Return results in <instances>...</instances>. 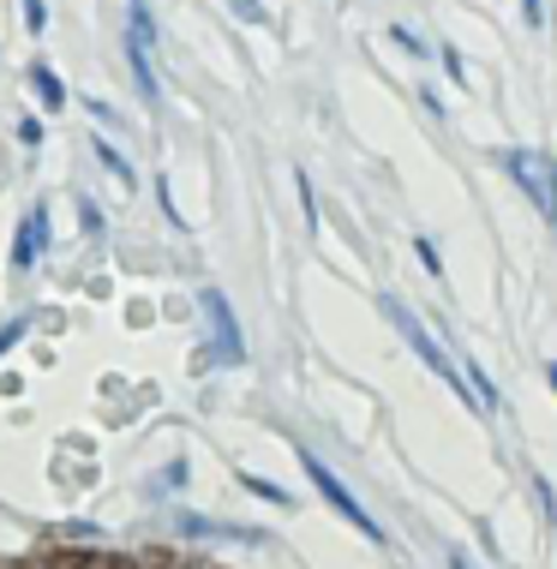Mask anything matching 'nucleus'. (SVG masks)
Returning <instances> with one entry per match:
<instances>
[{
	"mask_svg": "<svg viewBox=\"0 0 557 569\" xmlns=\"http://www.w3.org/2000/svg\"><path fill=\"white\" fill-rule=\"evenodd\" d=\"M504 168H509V180H516V187L534 198L539 217L557 222V162L546 157V150H509Z\"/></svg>",
	"mask_w": 557,
	"mask_h": 569,
	"instance_id": "obj_2",
	"label": "nucleus"
},
{
	"mask_svg": "<svg viewBox=\"0 0 557 569\" xmlns=\"http://www.w3.org/2000/svg\"><path fill=\"white\" fill-rule=\"evenodd\" d=\"M19 144H30V150L42 144V120H24V127H19Z\"/></svg>",
	"mask_w": 557,
	"mask_h": 569,
	"instance_id": "obj_12",
	"label": "nucleus"
},
{
	"mask_svg": "<svg viewBox=\"0 0 557 569\" xmlns=\"http://www.w3.org/2000/svg\"><path fill=\"white\" fill-rule=\"evenodd\" d=\"M450 569H479V563L468 558V551H456V558H450Z\"/></svg>",
	"mask_w": 557,
	"mask_h": 569,
	"instance_id": "obj_15",
	"label": "nucleus"
},
{
	"mask_svg": "<svg viewBox=\"0 0 557 569\" xmlns=\"http://www.w3.org/2000/svg\"><path fill=\"white\" fill-rule=\"evenodd\" d=\"M228 7H235L246 24H265V7H258V0H228Z\"/></svg>",
	"mask_w": 557,
	"mask_h": 569,
	"instance_id": "obj_10",
	"label": "nucleus"
},
{
	"mask_svg": "<svg viewBox=\"0 0 557 569\" xmlns=\"http://www.w3.org/2000/svg\"><path fill=\"white\" fill-rule=\"evenodd\" d=\"M546 378H551V390H557V360H551V366H546Z\"/></svg>",
	"mask_w": 557,
	"mask_h": 569,
	"instance_id": "obj_16",
	"label": "nucleus"
},
{
	"mask_svg": "<svg viewBox=\"0 0 557 569\" xmlns=\"http://www.w3.org/2000/svg\"><path fill=\"white\" fill-rule=\"evenodd\" d=\"M384 318H390V325L401 330V342H408L414 353H420V360H426V366H431V372H438L444 383H450V390L461 396V402H468L474 413H486V408H479V396L468 390V372H456V360H450V353L438 348V336H431V330H426L420 318H414V312H408V306H401L396 295H384Z\"/></svg>",
	"mask_w": 557,
	"mask_h": 569,
	"instance_id": "obj_1",
	"label": "nucleus"
},
{
	"mask_svg": "<svg viewBox=\"0 0 557 569\" xmlns=\"http://www.w3.org/2000/svg\"><path fill=\"white\" fill-rule=\"evenodd\" d=\"M19 336H24V325H7V330H0V353H7L12 342H19Z\"/></svg>",
	"mask_w": 557,
	"mask_h": 569,
	"instance_id": "obj_13",
	"label": "nucleus"
},
{
	"mask_svg": "<svg viewBox=\"0 0 557 569\" xmlns=\"http://www.w3.org/2000/svg\"><path fill=\"white\" fill-rule=\"evenodd\" d=\"M42 240H49V210H30L24 228H19V240H12V270H30L37 264V252H42Z\"/></svg>",
	"mask_w": 557,
	"mask_h": 569,
	"instance_id": "obj_5",
	"label": "nucleus"
},
{
	"mask_svg": "<svg viewBox=\"0 0 557 569\" xmlns=\"http://www.w3.org/2000/svg\"><path fill=\"white\" fill-rule=\"evenodd\" d=\"M300 468H306V473H312V486L324 491V503H330V510H336V516H342V521H354V528H360V533H366V540H371V546H384V528H378V521H371V516H366V503H360V498H354V491H348L342 480H336V468H324V461H318L312 450H300Z\"/></svg>",
	"mask_w": 557,
	"mask_h": 569,
	"instance_id": "obj_3",
	"label": "nucleus"
},
{
	"mask_svg": "<svg viewBox=\"0 0 557 569\" xmlns=\"http://www.w3.org/2000/svg\"><path fill=\"white\" fill-rule=\"evenodd\" d=\"M240 486H246V491H258V498H270V503H288V491H282V486H270V480H252V473H240Z\"/></svg>",
	"mask_w": 557,
	"mask_h": 569,
	"instance_id": "obj_9",
	"label": "nucleus"
},
{
	"mask_svg": "<svg viewBox=\"0 0 557 569\" xmlns=\"http://www.w3.org/2000/svg\"><path fill=\"white\" fill-rule=\"evenodd\" d=\"M521 12H528V24H546V12H539V0H521Z\"/></svg>",
	"mask_w": 557,
	"mask_h": 569,
	"instance_id": "obj_14",
	"label": "nucleus"
},
{
	"mask_svg": "<svg viewBox=\"0 0 557 569\" xmlns=\"http://www.w3.org/2000/svg\"><path fill=\"white\" fill-rule=\"evenodd\" d=\"M127 54H132V72H138V90L145 97H157V72H150V54H145V42L127 37Z\"/></svg>",
	"mask_w": 557,
	"mask_h": 569,
	"instance_id": "obj_7",
	"label": "nucleus"
},
{
	"mask_svg": "<svg viewBox=\"0 0 557 569\" xmlns=\"http://www.w3.org/2000/svg\"><path fill=\"white\" fill-rule=\"evenodd\" d=\"M205 312H210V330H216V353L222 360H240V325H235V306H228L222 288H205Z\"/></svg>",
	"mask_w": 557,
	"mask_h": 569,
	"instance_id": "obj_4",
	"label": "nucleus"
},
{
	"mask_svg": "<svg viewBox=\"0 0 557 569\" xmlns=\"http://www.w3.org/2000/svg\"><path fill=\"white\" fill-rule=\"evenodd\" d=\"M97 157H102V168H108V174H115V180H127V187H132V162L120 157V150L108 144V138H97Z\"/></svg>",
	"mask_w": 557,
	"mask_h": 569,
	"instance_id": "obj_8",
	"label": "nucleus"
},
{
	"mask_svg": "<svg viewBox=\"0 0 557 569\" xmlns=\"http://www.w3.org/2000/svg\"><path fill=\"white\" fill-rule=\"evenodd\" d=\"M24 24L42 30V24H49V7H42V0H24Z\"/></svg>",
	"mask_w": 557,
	"mask_h": 569,
	"instance_id": "obj_11",
	"label": "nucleus"
},
{
	"mask_svg": "<svg viewBox=\"0 0 557 569\" xmlns=\"http://www.w3.org/2000/svg\"><path fill=\"white\" fill-rule=\"evenodd\" d=\"M30 84H37V102L42 109H67V84H60V72L54 67H30Z\"/></svg>",
	"mask_w": 557,
	"mask_h": 569,
	"instance_id": "obj_6",
	"label": "nucleus"
}]
</instances>
